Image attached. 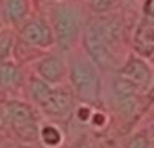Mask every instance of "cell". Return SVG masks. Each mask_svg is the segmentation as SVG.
Instances as JSON below:
<instances>
[{"mask_svg": "<svg viewBox=\"0 0 154 148\" xmlns=\"http://www.w3.org/2000/svg\"><path fill=\"white\" fill-rule=\"evenodd\" d=\"M50 91H51L50 84L43 82L42 79L35 77V79H32V81H30V95H32V99H33L38 105H40L42 102H43V99L50 94Z\"/></svg>", "mask_w": 154, "mask_h": 148, "instance_id": "4fadbf2b", "label": "cell"}, {"mask_svg": "<svg viewBox=\"0 0 154 148\" xmlns=\"http://www.w3.org/2000/svg\"><path fill=\"white\" fill-rule=\"evenodd\" d=\"M78 118L83 120V122L90 118V110H88V107H80L78 109Z\"/></svg>", "mask_w": 154, "mask_h": 148, "instance_id": "2e32d148", "label": "cell"}, {"mask_svg": "<svg viewBox=\"0 0 154 148\" xmlns=\"http://www.w3.org/2000/svg\"><path fill=\"white\" fill-rule=\"evenodd\" d=\"M40 79L47 84H58L65 76V61L58 56H47L37 66Z\"/></svg>", "mask_w": 154, "mask_h": 148, "instance_id": "ba28073f", "label": "cell"}, {"mask_svg": "<svg viewBox=\"0 0 154 148\" xmlns=\"http://www.w3.org/2000/svg\"><path fill=\"white\" fill-rule=\"evenodd\" d=\"M85 45H86L91 62H93L94 66L108 68V66H111L114 62L113 49H111L109 46L106 45V41L103 39V36H101L94 20H91L90 25L85 30Z\"/></svg>", "mask_w": 154, "mask_h": 148, "instance_id": "277c9868", "label": "cell"}, {"mask_svg": "<svg viewBox=\"0 0 154 148\" xmlns=\"http://www.w3.org/2000/svg\"><path fill=\"white\" fill-rule=\"evenodd\" d=\"M51 23L53 33L57 36L58 46L68 49L73 45L78 31H80V13L73 7L58 5L51 10Z\"/></svg>", "mask_w": 154, "mask_h": 148, "instance_id": "3957f363", "label": "cell"}, {"mask_svg": "<svg viewBox=\"0 0 154 148\" xmlns=\"http://www.w3.org/2000/svg\"><path fill=\"white\" fill-rule=\"evenodd\" d=\"M38 137L42 138V141H43L47 147H58V145L61 143V140H63V137H61V132L58 130L55 125H45L42 130H38Z\"/></svg>", "mask_w": 154, "mask_h": 148, "instance_id": "8fae6325", "label": "cell"}, {"mask_svg": "<svg viewBox=\"0 0 154 148\" xmlns=\"http://www.w3.org/2000/svg\"><path fill=\"white\" fill-rule=\"evenodd\" d=\"M10 48H12V36L0 35V59L7 58L10 54Z\"/></svg>", "mask_w": 154, "mask_h": 148, "instance_id": "9a60e30c", "label": "cell"}, {"mask_svg": "<svg viewBox=\"0 0 154 148\" xmlns=\"http://www.w3.org/2000/svg\"><path fill=\"white\" fill-rule=\"evenodd\" d=\"M93 120H94V123H96V125H103L104 123V115L103 114H94L93 115Z\"/></svg>", "mask_w": 154, "mask_h": 148, "instance_id": "e0dca14e", "label": "cell"}, {"mask_svg": "<svg viewBox=\"0 0 154 148\" xmlns=\"http://www.w3.org/2000/svg\"><path fill=\"white\" fill-rule=\"evenodd\" d=\"M20 35L27 43H30L33 46H40V48H45V46L51 45V41H53V35H51L50 26L43 20H32V22H28L22 28Z\"/></svg>", "mask_w": 154, "mask_h": 148, "instance_id": "8992f818", "label": "cell"}, {"mask_svg": "<svg viewBox=\"0 0 154 148\" xmlns=\"http://www.w3.org/2000/svg\"><path fill=\"white\" fill-rule=\"evenodd\" d=\"M4 8H5L8 20L18 22V20H22L27 15L28 3H27V0H4Z\"/></svg>", "mask_w": 154, "mask_h": 148, "instance_id": "30bf717a", "label": "cell"}, {"mask_svg": "<svg viewBox=\"0 0 154 148\" xmlns=\"http://www.w3.org/2000/svg\"><path fill=\"white\" fill-rule=\"evenodd\" d=\"M121 77L128 79L129 82H133L137 89H149L151 87V69L147 68V64L144 61L137 58H131L129 61L124 64V68L121 69Z\"/></svg>", "mask_w": 154, "mask_h": 148, "instance_id": "5b68a950", "label": "cell"}, {"mask_svg": "<svg viewBox=\"0 0 154 148\" xmlns=\"http://www.w3.org/2000/svg\"><path fill=\"white\" fill-rule=\"evenodd\" d=\"M134 46H136V51L141 53L143 56H151V53H152V20L149 16H144L141 20L136 35H134Z\"/></svg>", "mask_w": 154, "mask_h": 148, "instance_id": "9c48e42d", "label": "cell"}, {"mask_svg": "<svg viewBox=\"0 0 154 148\" xmlns=\"http://www.w3.org/2000/svg\"><path fill=\"white\" fill-rule=\"evenodd\" d=\"M70 81L75 92L85 102H96L100 95V76L91 59L76 58L70 64Z\"/></svg>", "mask_w": 154, "mask_h": 148, "instance_id": "6da1fadb", "label": "cell"}, {"mask_svg": "<svg viewBox=\"0 0 154 148\" xmlns=\"http://www.w3.org/2000/svg\"><path fill=\"white\" fill-rule=\"evenodd\" d=\"M71 148H88V143H86V140H80L75 147H71Z\"/></svg>", "mask_w": 154, "mask_h": 148, "instance_id": "ac0fdd59", "label": "cell"}, {"mask_svg": "<svg viewBox=\"0 0 154 148\" xmlns=\"http://www.w3.org/2000/svg\"><path fill=\"white\" fill-rule=\"evenodd\" d=\"M126 148H149V140L146 133H137L126 143Z\"/></svg>", "mask_w": 154, "mask_h": 148, "instance_id": "5bb4252c", "label": "cell"}, {"mask_svg": "<svg viewBox=\"0 0 154 148\" xmlns=\"http://www.w3.org/2000/svg\"><path fill=\"white\" fill-rule=\"evenodd\" d=\"M18 69L14 64H0V87H12L18 82Z\"/></svg>", "mask_w": 154, "mask_h": 148, "instance_id": "7c38bea8", "label": "cell"}, {"mask_svg": "<svg viewBox=\"0 0 154 148\" xmlns=\"http://www.w3.org/2000/svg\"><path fill=\"white\" fill-rule=\"evenodd\" d=\"M71 95L65 91H55L51 89L50 94L43 99L40 104L42 110L51 117H63L71 110Z\"/></svg>", "mask_w": 154, "mask_h": 148, "instance_id": "52a82bcc", "label": "cell"}, {"mask_svg": "<svg viewBox=\"0 0 154 148\" xmlns=\"http://www.w3.org/2000/svg\"><path fill=\"white\" fill-rule=\"evenodd\" d=\"M2 118L18 138L33 141L38 138V125L32 107L22 102H8L2 109Z\"/></svg>", "mask_w": 154, "mask_h": 148, "instance_id": "7a4b0ae2", "label": "cell"}]
</instances>
